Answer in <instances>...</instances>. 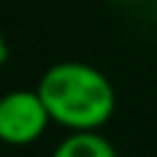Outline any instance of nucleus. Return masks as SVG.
Returning a JSON list of instances; mask_svg holds the SVG:
<instances>
[{
	"label": "nucleus",
	"instance_id": "obj_1",
	"mask_svg": "<svg viewBox=\"0 0 157 157\" xmlns=\"http://www.w3.org/2000/svg\"><path fill=\"white\" fill-rule=\"evenodd\" d=\"M52 123L71 134H97L115 113V86L100 71L81 60H63L50 66L37 81Z\"/></svg>",
	"mask_w": 157,
	"mask_h": 157
},
{
	"label": "nucleus",
	"instance_id": "obj_2",
	"mask_svg": "<svg viewBox=\"0 0 157 157\" xmlns=\"http://www.w3.org/2000/svg\"><path fill=\"white\" fill-rule=\"evenodd\" d=\"M50 115L37 89H13L0 97V141L8 147H29L42 139Z\"/></svg>",
	"mask_w": 157,
	"mask_h": 157
},
{
	"label": "nucleus",
	"instance_id": "obj_3",
	"mask_svg": "<svg viewBox=\"0 0 157 157\" xmlns=\"http://www.w3.org/2000/svg\"><path fill=\"white\" fill-rule=\"evenodd\" d=\"M50 157H118L115 147L97 131V134H68Z\"/></svg>",
	"mask_w": 157,
	"mask_h": 157
},
{
	"label": "nucleus",
	"instance_id": "obj_4",
	"mask_svg": "<svg viewBox=\"0 0 157 157\" xmlns=\"http://www.w3.org/2000/svg\"><path fill=\"white\" fill-rule=\"evenodd\" d=\"M6 60H8V42L3 37V32H0V68L6 66Z\"/></svg>",
	"mask_w": 157,
	"mask_h": 157
},
{
	"label": "nucleus",
	"instance_id": "obj_5",
	"mask_svg": "<svg viewBox=\"0 0 157 157\" xmlns=\"http://www.w3.org/2000/svg\"><path fill=\"white\" fill-rule=\"evenodd\" d=\"M115 3H121V0H115Z\"/></svg>",
	"mask_w": 157,
	"mask_h": 157
}]
</instances>
